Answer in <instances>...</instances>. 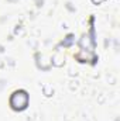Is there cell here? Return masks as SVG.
I'll list each match as a JSON object with an SVG mask.
<instances>
[{
    "label": "cell",
    "instance_id": "cell-1",
    "mask_svg": "<svg viewBox=\"0 0 120 121\" xmlns=\"http://www.w3.org/2000/svg\"><path fill=\"white\" fill-rule=\"evenodd\" d=\"M28 104V94L24 90L14 91L10 97V106L14 110H24Z\"/></svg>",
    "mask_w": 120,
    "mask_h": 121
}]
</instances>
